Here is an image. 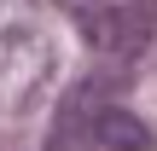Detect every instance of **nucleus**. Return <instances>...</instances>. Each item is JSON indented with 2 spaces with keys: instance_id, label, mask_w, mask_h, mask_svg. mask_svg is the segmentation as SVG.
<instances>
[{
  "instance_id": "obj_1",
  "label": "nucleus",
  "mask_w": 157,
  "mask_h": 151,
  "mask_svg": "<svg viewBox=\"0 0 157 151\" xmlns=\"http://www.w3.org/2000/svg\"><path fill=\"white\" fill-rule=\"evenodd\" d=\"M64 6L76 12L82 35H87L105 58H117V64L140 58V52L151 47V35H157V0H128V6H105V0H64Z\"/></svg>"
},
{
  "instance_id": "obj_2",
  "label": "nucleus",
  "mask_w": 157,
  "mask_h": 151,
  "mask_svg": "<svg viewBox=\"0 0 157 151\" xmlns=\"http://www.w3.org/2000/svg\"><path fill=\"white\" fill-rule=\"evenodd\" d=\"M122 76L128 70H117V76H87V81H76L70 93H64V105H58V122H52V134H47V151H87L93 145V122H99V111H105V93H117L122 87Z\"/></svg>"
},
{
  "instance_id": "obj_3",
  "label": "nucleus",
  "mask_w": 157,
  "mask_h": 151,
  "mask_svg": "<svg viewBox=\"0 0 157 151\" xmlns=\"http://www.w3.org/2000/svg\"><path fill=\"white\" fill-rule=\"evenodd\" d=\"M93 145H105V151H151V128H146L134 111L105 105L99 122H93Z\"/></svg>"
}]
</instances>
